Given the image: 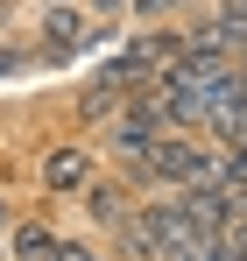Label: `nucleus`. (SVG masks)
I'll return each instance as SVG.
<instances>
[{"mask_svg":"<svg viewBox=\"0 0 247 261\" xmlns=\"http://www.w3.org/2000/svg\"><path fill=\"white\" fill-rule=\"evenodd\" d=\"M212 176H219V148L212 141H191V127H169L127 170V184L134 191H191V184H212Z\"/></svg>","mask_w":247,"mask_h":261,"instance_id":"nucleus-1","label":"nucleus"},{"mask_svg":"<svg viewBox=\"0 0 247 261\" xmlns=\"http://www.w3.org/2000/svg\"><path fill=\"white\" fill-rule=\"evenodd\" d=\"M36 184L50 191V198H85V184H92V155L71 148V141H64V148H50V155L36 163Z\"/></svg>","mask_w":247,"mask_h":261,"instance_id":"nucleus-2","label":"nucleus"},{"mask_svg":"<svg viewBox=\"0 0 247 261\" xmlns=\"http://www.w3.org/2000/svg\"><path fill=\"white\" fill-rule=\"evenodd\" d=\"M85 36H92L85 7H71V0H50V7H42V57H71Z\"/></svg>","mask_w":247,"mask_h":261,"instance_id":"nucleus-3","label":"nucleus"},{"mask_svg":"<svg viewBox=\"0 0 247 261\" xmlns=\"http://www.w3.org/2000/svg\"><path fill=\"white\" fill-rule=\"evenodd\" d=\"M141 198H134V184H85V212H92V226H127V212H134Z\"/></svg>","mask_w":247,"mask_h":261,"instance_id":"nucleus-4","label":"nucleus"},{"mask_svg":"<svg viewBox=\"0 0 247 261\" xmlns=\"http://www.w3.org/2000/svg\"><path fill=\"white\" fill-rule=\"evenodd\" d=\"M57 254V233L42 219H14V261H50Z\"/></svg>","mask_w":247,"mask_h":261,"instance_id":"nucleus-5","label":"nucleus"},{"mask_svg":"<svg viewBox=\"0 0 247 261\" xmlns=\"http://www.w3.org/2000/svg\"><path fill=\"white\" fill-rule=\"evenodd\" d=\"M184 57H240V49H233V36L219 21H191L184 29Z\"/></svg>","mask_w":247,"mask_h":261,"instance_id":"nucleus-6","label":"nucleus"},{"mask_svg":"<svg viewBox=\"0 0 247 261\" xmlns=\"http://www.w3.org/2000/svg\"><path fill=\"white\" fill-rule=\"evenodd\" d=\"M212 21L233 36V49H247V0H219V7H212Z\"/></svg>","mask_w":247,"mask_h":261,"instance_id":"nucleus-7","label":"nucleus"},{"mask_svg":"<svg viewBox=\"0 0 247 261\" xmlns=\"http://www.w3.org/2000/svg\"><path fill=\"white\" fill-rule=\"evenodd\" d=\"M134 0H85V21H127Z\"/></svg>","mask_w":247,"mask_h":261,"instance_id":"nucleus-8","label":"nucleus"},{"mask_svg":"<svg viewBox=\"0 0 247 261\" xmlns=\"http://www.w3.org/2000/svg\"><path fill=\"white\" fill-rule=\"evenodd\" d=\"M50 261H99V254H92L85 240H57V254H50Z\"/></svg>","mask_w":247,"mask_h":261,"instance_id":"nucleus-9","label":"nucleus"},{"mask_svg":"<svg viewBox=\"0 0 247 261\" xmlns=\"http://www.w3.org/2000/svg\"><path fill=\"white\" fill-rule=\"evenodd\" d=\"M177 7H184V0H134V14H141V21H156V14H177Z\"/></svg>","mask_w":247,"mask_h":261,"instance_id":"nucleus-10","label":"nucleus"},{"mask_svg":"<svg viewBox=\"0 0 247 261\" xmlns=\"http://www.w3.org/2000/svg\"><path fill=\"white\" fill-rule=\"evenodd\" d=\"M7 71H21V49L14 43H0V78H7Z\"/></svg>","mask_w":247,"mask_h":261,"instance_id":"nucleus-11","label":"nucleus"},{"mask_svg":"<svg viewBox=\"0 0 247 261\" xmlns=\"http://www.w3.org/2000/svg\"><path fill=\"white\" fill-rule=\"evenodd\" d=\"M233 71H240V85H247V49H240V57H233Z\"/></svg>","mask_w":247,"mask_h":261,"instance_id":"nucleus-12","label":"nucleus"},{"mask_svg":"<svg viewBox=\"0 0 247 261\" xmlns=\"http://www.w3.org/2000/svg\"><path fill=\"white\" fill-rule=\"evenodd\" d=\"M0 226H14V219H7V212H0Z\"/></svg>","mask_w":247,"mask_h":261,"instance_id":"nucleus-13","label":"nucleus"}]
</instances>
